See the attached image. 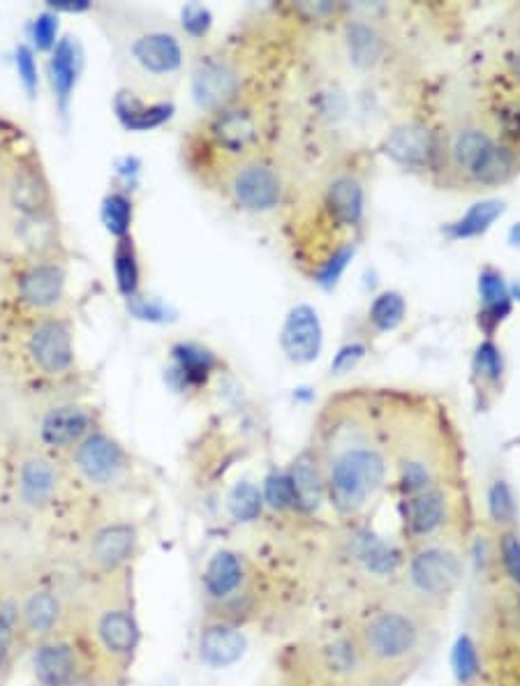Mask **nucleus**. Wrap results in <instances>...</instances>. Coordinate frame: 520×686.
I'll use <instances>...</instances> for the list:
<instances>
[{"label":"nucleus","mask_w":520,"mask_h":686,"mask_svg":"<svg viewBox=\"0 0 520 686\" xmlns=\"http://www.w3.org/2000/svg\"><path fill=\"white\" fill-rule=\"evenodd\" d=\"M97 19L126 93L155 103L178 86L186 72V45L167 19L121 5H99Z\"/></svg>","instance_id":"obj_1"},{"label":"nucleus","mask_w":520,"mask_h":686,"mask_svg":"<svg viewBox=\"0 0 520 686\" xmlns=\"http://www.w3.org/2000/svg\"><path fill=\"white\" fill-rule=\"evenodd\" d=\"M354 642L366 671L400 679L430 652L435 629L428 615L398 601L366 617Z\"/></svg>","instance_id":"obj_2"},{"label":"nucleus","mask_w":520,"mask_h":686,"mask_svg":"<svg viewBox=\"0 0 520 686\" xmlns=\"http://www.w3.org/2000/svg\"><path fill=\"white\" fill-rule=\"evenodd\" d=\"M82 627L109 671L126 682L142 638L134 611L132 569L95 580L82 603Z\"/></svg>","instance_id":"obj_3"},{"label":"nucleus","mask_w":520,"mask_h":686,"mask_svg":"<svg viewBox=\"0 0 520 686\" xmlns=\"http://www.w3.org/2000/svg\"><path fill=\"white\" fill-rule=\"evenodd\" d=\"M327 478V499L338 516L352 518L364 513L385 490L389 462L370 439L358 430L340 433L322 460Z\"/></svg>","instance_id":"obj_4"},{"label":"nucleus","mask_w":520,"mask_h":686,"mask_svg":"<svg viewBox=\"0 0 520 686\" xmlns=\"http://www.w3.org/2000/svg\"><path fill=\"white\" fill-rule=\"evenodd\" d=\"M31 652L33 673L39 686H123L99 657L91 636L82 627V619L74 627L35 644Z\"/></svg>","instance_id":"obj_5"},{"label":"nucleus","mask_w":520,"mask_h":686,"mask_svg":"<svg viewBox=\"0 0 520 686\" xmlns=\"http://www.w3.org/2000/svg\"><path fill=\"white\" fill-rule=\"evenodd\" d=\"M465 576V557L442 541L418 543L400 576V601L433 617L447 608Z\"/></svg>","instance_id":"obj_6"},{"label":"nucleus","mask_w":520,"mask_h":686,"mask_svg":"<svg viewBox=\"0 0 520 686\" xmlns=\"http://www.w3.org/2000/svg\"><path fill=\"white\" fill-rule=\"evenodd\" d=\"M445 157L451 174L474 188L499 186L516 172L513 155L499 144L488 128L474 120H465L449 130Z\"/></svg>","instance_id":"obj_7"},{"label":"nucleus","mask_w":520,"mask_h":686,"mask_svg":"<svg viewBox=\"0 0 520 686\" xmlns=\"http://www.w3.org/2000/svg\"><path fill=\"white\" fill-rule=\"evenodd\" d=\"M202 594L211 619L238 624L255 605L250 561L229 548L213 553L202 573Z\"/></svg>","instance_id":"obj_8"},{"label":"nucleus","mask_w":520,"mask_h":686,"mask_svg":"<svg viewBox=\"0 0 520 686\" xmlns=\"http://www.w3.org/2000/svg\"><path fill=\"white\" fill-rule=\"evenodd\" d=\"M24 358L43 379H63L74 372L76 350L72 321L61 312L33 315L22 338Z\"/></svg>","instance_id":"obj_9"},{"label":"nucleus","mask_w":520,"mask_h":686,"mask_svg":"<svg viewBox=\"0 0 520 686\" xmlns=\"http://www.w3.org/2000/svg\"><path fill=\"white\" fill-rule=\"evenodd\" d=\"M14 611L26 650L74 627L82 619V605L72 611L68 596L54 584H33L19 596Z\"/></svg>","instance_id":"obj_10"},{"label":"nucleus","mask_w":520,"mask_h":686,"mask_svg":"<svg viewBox=\"0 0 520 686\" xmlns=\"http://www.w3.org/2000/svg\"><path fill=\"white\" fill-rule=\"evenodd\" d=\"M223 192L244 213L264 215L283 204L285 186L271 163L248 155L223 169Z\"/></svg>","instance_id":"obj_11"},{"label":"nucleus","mask_w":520,"mask_h":686,"mask_svg":"<svg viewBox=\"0 0 520 686\" xmlns=\"http://www.w3.org/2000/svg\"><path fill=\"white\" fill-rule=\"evenodd\" d=\"M68 465L79 483L93 490H114L130 476V453L121 441L97 428L68 456Z\"/></svg>","instance_id":"obj_12"},{"label":"nucleus","mask_w":520,"mask_h":686,"mask_svg":"<svg viewBox=\"0 0 520 686\" xmlns=\"http://www.w3.org/2000/svg\"><path fill=\"white\" fill-rule=\"evenodd\" d=\"M97 428V412L91 405L79 400H58L37 416V449L54 458H68Z\"/></svg>","instance_id":"obj_13"},{"label":"nucleus","mask_w":520,"mask_h":686,"mask_svg":"<svg viewBox=\"0 0 520 686\" xmlns=\"http://www.w3.org/2000/svg\"><path fill=\"white\" fill-rule=\"evenodd\" d=\"M139 551V532L132 522L114 520L93 530L86 543V569L95 580L132 569Z\"/></svg>","instance_id":"obj_14"},{"label":"nucleus","mask_w":520,"mask_h":686,"mask_svg":"<svg viewBox=\"0 0 520 686\" xmlns=\"http://www.w3.org/2000/svg\"><path fill=\"white\" fill-rule=\"evenodd\" d=\"M63 483L66 474L61 462L47 451L35 449L19 458V465L14 470V488L19 501H22L26 509L33 511L49 509L51 504L61 497Z\"/></svg>","instance_id":"obj_15"},{"label":"nucleus","mask_w":520,"mask_h":686,"mask_svg":"<svg viewBox=\"0 0 520 686\" xmlns=\"http://www.w3.org/2000/svg\"><path fill=\"white\" fill-rule=\"evenodd\" d=\"M238 93H241V72L229 58L206 56L194 66L192 99L202 111L213 116L232 107Z\"/></svg>","instance_id":"obj_16"},{"label":"nucleus","mask_w":520,"mask_h":686,"mask_svg":"<svg viewBox=\"0 0 520 686\" xmlns=\"http://www.w3.org/2000/svg\"><path fill=\"white\" fill-rule=\"evenodd\" d=\"M453 516V504L449 493L437 486L412 497H403V524L405 536L418 546V543L437 541V536L447 530Z\"/></svg>","instance_id":"obj_17"},{"label":"nucleus","mask_w":520,"mask_h":686,"mask_svg":"<svg viewBox=\"0 0 520 686\" xmlns=\"http://www.w3.org/2000/svg\"><path fill=\"white\" fill-rule=\"evenodd\" d=\"M66 269L56 261H33L16 280L19 303L33 315L58 312L66 296Z\"/></svg>","instance_id":"obj_18"},{"label":"nucleus","mask_w":520,"mask_h":686,"mask_svg":"<svg viewBox=\"0 0 520 686\" xmlns=\"http://www.w3.org/2000/svg\"><path fill=\"white\" fill-rule=\"evenodd\" d=\"M209 134L213 144L220 151H225L232 165L236 159L255 155L252 149L259 141V123L250 109L232 105L211 116Z\"/></svg>","instance_id":"obj_19"},{"label":"nucleus","mask_w":520,"mask_h":686,"mask_svg":"<svg viewBox=\"0 0 520 686\" xmlns=\"http://www.w3.org/2000/svg\"><path fill=\"white\" fill-rule=\"evenodd\" d=\"M280 345L294 363H310L322 352V324L310 306H296L285 319Z\"/></svg>","instance_id":"obj_20"},{"label":"nucleus","mask_w":520,"mask_h":686,"mask_svg":"<svg viewBox=\"0 0 520 686\" xmlns=\"http://www.w3.org/2000/svg\"><path fill=\"white\" fill-rule=\"evenodd\" d=\"M199 659L211 669H229L246 652V638L236 624L223 619H209L199 634Z\"/></svg>","instance_id":"obj_21"},{"label":"nucleus","mask_w":520,"mask_h":686,"mask_svg":"<svg viewBox=\"0 0 520 686\" xmlns=\"http://www.w3.org/2000/svg\"><path fill=\"white\" fill-rule=\"evenodd\" d=\"M343 51L354 70L370 72L382 63L387 54L385 35L373 24H368L366 19H356V22H350L343 31Z\"/></svg>","instance_id":"obj_22"},{"label":"nucleus","mask_w":520,"mask_h":686,"mask_svg":"<svg viewBox=\"0 0 520 686\" xmlns=\"http://www.w3.org/2000/svg\"><path fill=\"white\" fill-rule=\"evenodd\" d=\"M287 474L294 488L296 509H302L306 513H317L319 507H322V501H327V478L322 460L306 451L294 460V465Z\"/></svg>","instance_id":"obj_23"},{"label":"nucleus","mask_w":520,"mask_h":686,"mask_svg":"<svg viewBox=\"0 0 520 686\" xmlns=\"http://www.w3.org/2000/svg\"><path fill=\"white\" fill-rule=\"evenodd\" d=\"M442 486L437 462L426 451H405L398 460V488L403 497Z\"/></svg>","instance_id":"obj_24"},{"label":"nucleus","mask_w":520,"mask_h":686,"mask_svg":"<svg viewBox=\"0 0 520 686\" xmlns=\"http://www.w3.org/2000/svg\"><path fill=\"white\" fill-rule=\"evenodd\" d=\"M327 206L340 225H356L364 215V188L352 176H338L327 188Z\"/></svg>","instance_id":"obj_25"},{"label":"nucleus","mask_w":520,"mask_h":686,"mask_svg":"<svg viewBox=\"0 0 520 686\" xmlns=\"http://www.w3.org/2000/svg\"><path fill=\"white\" fill-rule=\"evenodd\" d=\"M387 153L403 167H422L430 153V137L422 126H400L387 139Z\"/></svg>","instance_id":"obj_26"},{"label":"nucleus","mask_w":520,"mask_h":686,"mask_svg":"<svg viewBox=\"0 0 520 686\" xmlns=\"http://www.w3.org/2000/svg\"><path fill=\"white\" fill-rule=\"evenodd\" d=\"M24 640L19 634L16 611L0 603V686H3L16 665V659L24 652Z\"/></svg>","instance_id":"obj_27"},{"label":"nucleus","mask_w":520,"mask_h":686,"mask_svg":"<svg viewBox=\"0 0 520 686\" xmlns=\"http://www.w3.org/2000/svg\"><path fill=\"white\" fill-rule=\"evenodd\" d=\"M486 511H488L491 522L499 532L513 530L518 507H516L513 490L509 488V483L505 478L491 481V486L486 490Z\"/></svg>","instance_id":"obj_28"},{"label":"nucleus","mask_w":520,"mask_h":686,"mask_svg":"<svg viewBox=\"0 0 520 686\" xmlns=\"http://www.w3.org/2000/svg\"><path fill=\"white\" fill-rule=\"evenodd\" d=\"M227 509L236 522H255L264 511V495L255 483H236L227 497Z\"/></svg>","instance_id":"obj_29"},{"label":"nucleus","mask_w":520,"mask_h":686,"mask_svg":"<svg viewBox=\"0 0 520 686\" xmlns=\"http://www.w3.org/2000/svg\"><path fill=\"white\" fill-rule=\"evenodd\" d=\"M51 82L58 97H70V91L76 82V45L70 43V37L63 39L51 56Z\"/></svg>","instance_id":"obj_30"},{"label":"nucleus","mask_w":520,"mask_h":686,"mask_svg":"<svg viewBox=\"0 0 520 686\" xmlns=\"http://www.w3.org/2000/svg\"><path fill=\"white\" fill-rule=\"evenodd\" d=\"M451 669H453L456 679L465 686L472 684L478 677V673H482V657H478L476 642L468 634L458 636V640L453 644Z\"/></svg>","instance_id":"obj_31"},{"label":"nucleus","mask_w":520,"mask_h":686,"mask_svg":"<svg viewBox=\"0 0 520 686\" xmlns=\"http://www.w3.org/2000/svg\"><path fill=\"white\" fill-rule=\"evenodd\" d=\"M407 312L405 298L395 292L379 294L370 306V321L377 331H393L395 327L403 324Z\"/></svg>","instance_id":"obj_32"},{"label":"nucleus","mask_w":520,"mask_h":686,"mask_svg":"<svg viewBox=\"0 0 520 686\" xmlns=\"http://www.w3.org/2000/svg\"><path fill=\"white\" fill-rule=\"evenodd\" d=\"M497 215H503V204L499 201H486V204H476L463 220L456 222L451 227L453 238H470L484 234Z\"/></svg>","instance_id":"obj_33"},{"label":"nucleus","mask_w":520,"mask_h":686,"mask_svg":"<svg viewBox=\"0 0 520 686\" xmlns=\"http://www.w3.org/2000/svg\"><path fill=\"white\" fill-rule=\"evenodd\" d=\"M495 553L505 578L520 590V534L516 530L499 532Z\"/></svg>","instance_id":"obj_34"},{"label":"nucleus","mask_w":520,"mask_h":686,"mask_svg":"<svg viewBox=\"0 0 520 686\" xmlns=\"http://www.w3.org/2000/svg\"><path fill=\"white\" fill-rule=\"evenodd\" d=\"M114 259H116L118 285H121V289L126 294H134V289L139 285V264H137L132 240H128V236L121 238V244H118Z\"/></svg>","instance_id":"obj_35"},{"label":"nucleus","mask_w":520,"mask_h":686,"mask_svg":"<svg viewBox=\"0 0 520 686\" xmlns=\"http://www.w3.org/2000/svg\"><path fill=\"white\" fill-rule=\"evenodd\" d=\"M264 504H269L271 509L275 511H292L296 509V497H294V488L289 474L285 472H275L267 478L264 483Z\"/></svg>","instance_id":"obj_36"},{"label":"nucleus","mask_w":520,"mask_h":686,"mask_svg":"<svg viewBox=\"0 0 520 686\" xmlns=\"http://www.w3.org/2000/svg\"><path fill=\"white\" fill-rule=\"evenodd\" d=\"M478 292H482V298L491 310H499L503 308L505 312L509 310V294L505 287V280L495 271H484L482 277H478Z\"/></svg>","instance_id":"obj_37"},{"label":"nucleus","mask_w":520,"mask_h":686,"mask_svg":"<svg viewBox=\"0 0 520 686\" xmlns=\"http://www.w3.org/2000/svg\"><path fill=\"white\" fill-rule=\"evenodd\" d=\"M105 215H107V222H109V229L118 236H128V225L132 220V204L128 201L126 194H111L107 199V206H105Z\"/></svg>","instance_id":"obj_38"},{"label":"nucleus","mask_w":520,"mask_h":686,"mask_svg":"<svg viewBox=\"0 0 520 686\" xmlns=\"http://www.w3.org/2000/svg\"><path fill=\"white\" fill-rule=\"evenodd\" d=\"M476 370L484 379L488 381H497L499 375H503V356H499L497 347L486 342V345L478 347L476 352Z\"/></svg>","instance_id":"obj_39"},{"label":"nucleus","mask_w":520,"mask_h":686,"mask_svg":"<svg viewBox=\"0 0 520 686\" xmlns=\"http://www.w3.org/2000/svg\"><path fill=\"white\" fill-rule=\"evenodd\" d=\"M364 356V347L362 345H350V347H345L343 352L338 354V358H335V363H333V368L335 370H340V372H345V370H350L354 363Z\"/></svg>","instance_id":"obj_40"},{"label":"nucleus","mask_w":520,"mask_h":686,"mask_svg":"<svg viewBox=\"0 0 520 686\" xmlns=\"http://www.w3.org/2000/svg\"><path fill=\"white\" fill-rule=\"evenodd\" d=\"M400 679L395 677H389V675H382V673H373L368 671L366 677L358 682V686H395Z\"/></svg>","instance_id":"obj_41"},{"label":"nucleus","mask_w":520,"mask_h":686,"mask_svg":"<svg viewBox=\"0 0 520 686\" xmlns=\"http://www.w3.org/2000/svg\"><path fill=\"white\" fill-rule=\"evenodd\" d=\"M513 70H516V74L520 76V51H518L516 58H513Z\"/></svg>","instance_id":"obj_42"}]
</instances>
